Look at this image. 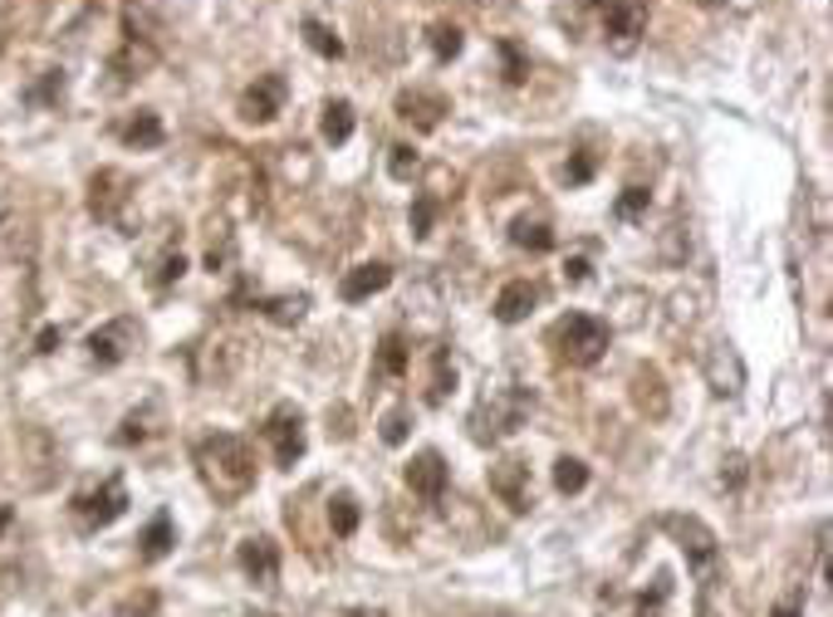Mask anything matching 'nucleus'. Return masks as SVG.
<instances>
[{
  "instance_id": "nucleus-1",
  "label": "nucleus",
  "mask_w": 833,
  "mask_h": 617,
  "mask_svg": "<svg viewBox=\"0 0 833 617\" xmlns=\"http://www.w3.org/2000/svg\"><path fill=\"white\" fill-rule=\"evenodd\" d=\"M197 471L216 500H241L256 490V451L231 431H216L197 441Z\"/></svg>"
},
{
  "instance_id": "nucleus-2",
  "label": "nucleus",
  "mask_w": 833,
  "mask_h": 617,
  "mask_svg": "<svg viewBox=\"0 0 833 617\" xmlns=\"http://www.w3.org/2000/svg\"><path fill=\"white\" fill-rule=\"evenodd\" d=\"M153 64H157V25L143 15L138 6H128L123 10V40H118V50H113V60H108V74H113L108 88L113 94H123V88L138 84Z\"/></svg>"
},
{
  "instance_id": "nucleus-3",
  "label": "nucleus",
  "mask_w": 833,
  "mask_h": 617,
  "mask_svg": "<svg viewBox=\"0 0 833 617\" xmlns=\"http://www.w3.org/2000/svg\"><path fill=\"white\" fill-rule=\"evenodd\" d=\"M534 411V393H524V387L506 383V387H490L481 397V407H476L471 427H476V441H500L510 437V431H520V421Z\"/></svg>"
},
{
  "instance_id": "nucleus-4",
  "label": "nucleus",
  "mask_w": 833,
  "mask_h": 617,
  "mask_svg": "<svg viewBox=\"0 0 833 617\" xmlns=\"http://www.w3.org/2000/svg\"><path fill=\"white\" fill-rule=\"evenodd\" d=\"M70 514H74V524H79L84 534L108 530L113 520H123V514H128V485H123L118 475L98 480V485L79 490V495L70 500Z\"/></svg>"
},
{
  "instance_id": "nucleus-5",
  "label": "nucleus",
  "mask_w": 833,
  "mask_h": 617,
  "mask_svg": "<svg viewBox=\"0 0 833 617\" xmlns=\"http://www.w3.org/2000/svg\"><path fill=\"white\" fill-rule=\"evenodd\" d=\"M554 348L564 363H574V368H589V363L603 358V348H608V324L593 314H569L554 324Z\"/></svg>"
},
{
  "instance_id": "nucleus-6",
  "label": "nucleus",
  "mask_w": 833,
  "mask_h": 617,
  "mask_svg": "<svg viewBox=\"0 0 833 617\" xmlns=\"http://www.w3.org/2000/svg\"><path fill=\"white\" fill-rule=\"evenodd\" d=\"M662 530L681 544V554H687V564L696 568V578L716 574V564H721V544H716V534L706 530L696 514H662Z\"/></svg>"
},
{
  "instance_id": "nucleus-7",
  "label": "nucleus",
  "mask_w": 833,
  "mask_h": 617,
  "mask_svg": "<svg viewBox=\"0 0 833 617\" xmlns=\"http://www.w3.org/2000/svg\"><path fill=\"white\" fill-rule=\"evenodd\" d=\"M128 201H133V177H128V171L98 167L94 181H88V211H94L104 226L128 231Z\"/></svg>"
},
{
  "instance_id": "nucleus-8",
  "label": "nucleus",
  "mask_w": 833,
  "mask_h": 617,
  "mask_svg": "<svg viewBox=\"0 0 833 617\" xmlns=\"http://www.w3.org/2000/svg\"><path fill=\"white\" fill-rule=\"evenodd\" d=\"M647 34V6L643 0H608V10H603V44H608L618 60L643 44Z\"/></svg>"
},
{
  "instance_id": "nucleus-9",
  "label": "nucleus",
  "mask_w": 833,
  "mask_h": 617,
  "mask_svg": "<svg viewBox=\"0 0 833 617\" xmlns=\"http://www.w3.org/2000/svg\"><path fill=\"white\" fill-rule=\"evenodd\" d=\"M490 495L500 500V505H510L516 514H524L534 505V480H530V466L516 461V456H506V461L490 466Z\"/></svg>"
},
{
  "instance_id": "nucleus-10",
  "label": "nucleus",
  "mask_w": 833,
  "mask_h": 617,
  "mask_svg": "<svg viewBox=\"0 0 833 617\" xmlns=\"http://www.w3.org/2000/svg\"><path fill=\"white\" fill-rule=\"evenodd\" d=\"M133 348H138V324H133V318H108L104 328L88 334V358H94L98 368H118V363H128Z\"/></svg>"
},
{
  "instance_id": "nucleus-11",
  "label": "nucleus",
  "mask_w": 833,
  "mask_h": 617,
  "mask_svg": "<svg viewBox=\"0 0 833 617\" xmlns=\"http://www.w3.org/2000/svg\"><path fill=\"white\" fill-rule=\"evenodd\" d=\"M236 564H241V574L256 583V588H275L280 583V544L270 540V534H250L241 544V554H236Z\"/></svg>"
},
{
  "instance_id": "nucleus-12",
  "label": "nucleus",
  "mask_w": 833,
  "mask_h": 617,
  "mask_svg": "<svg viewBox=\"0 0 833 617\" xmlns=\"http://www.w3.org/2000/svg\"><path fill=\"white\" fill-rule=\"evenodd\" d=\"M265 437L275 446V461L294 466L304 456V411L300 407H275L265 421Z\"/></svg>"
},
{
  "instance_id": "nucleus-13",
  "label": "nucleus",
  "mask_w": 833,
  "mask_h": 617,
  "mask_svg": "<svg viewBox=\"0 0 833 617\" xmlns=\"http://www.w3.org/2000/svg\"><path fill=\"white\" fill-rule=\"evenodd\" d=\"M407 490L417 500H427V505H437L447 495V461H441V451H417L407 461Z\"/></svg>"
},
{
  "instance_id": "nucleus-14",
  "label": "nucleus",
  "mask_w": 833,
  "mask_h": 617,
  "mask_svg": "<svg viewBox=\"0 0 833 617\" xmlns=\"http://www.w3.org/2000/svg\"><path fill=\"white\" fill-rule=\"evenodd\" d=\"M706 383L721 397H736L740 387H746V363H740V353L730 348V343H711V348H706Z\"/></svg>"
},
{
  "instance_id": "nucleus-15",
  "label": "nucleus",
  "mask_w": 833,
  "mask_h": 617,
  "mask_svg": "<svg viewBox=\"0 0 833 617\" xmlns=\"http://www.w3.org/2000/svg\"><path fill=\"white\" fill-rule=\"evenodd\" d=\"M441 113H447V98L431 94V88H403V94H397V118L413 123L417 133L441 128Z\"/></svg>"
},
{
  "instance_id": "nucleus-16",
  "label": "nucleus",
  "mask_w": 833,
  "mask_h": 617,
  "mask_svg": "<svg viewBox=\"0 0 833 617\" xmlns=\"http://www.w3.org/2000/svg\"><path fill=\"white\" fill-rule=\"evenodd\" d=\"M280 108H284V79L280 74H260L241 94V118L246 123H270Z\"/></svg>"
},
{
  "instance_id": "nucleus-17",
  "label": "nucleus",
  "mask_w": 833,
  "mask_h": 617,
  "mask_svg": "<svg viewBox=\"0 0 833 617\" xmlns=\"http://www.w3.org/2000/svg\"><path fill=\"white\" fill-rule=\"evenodd\" d=\"M157 431H163V402H157V397H147L143 407H133L128 417H123V427L113 431V441H118V446H143V441H153Z\"/></svg>"
},
{
  "instance_id": "nucleus-18",
  "label": "nucleus",
  "mask_w": 833,
  "mask_h": 617,
  "mask_svg": "<svg viewBox=\"0 0 833 617\" xmlns=\"http://www.w3.org/2000/svg\"><path fill=\"white\" fill-rule=\"evenodd\" d=\"M387 284H393V265L373 260V265L348 270V274H344V284H339V294H344L348 304H363V300H373V294H383Z\"/></svg>"
},
{
  "instance_id": "nucleus-19",
  "label": "nucleus",
  "mask_w": 833,
  "mask_h": 617,
  "mask_svg": "<svg viewBox=\"0 0 833 617\" xmlns=\"http://www.w3.org/2000/svg\"><path fill=\"white\" fill-rule=\"evenodd\" d=\"M534 304H540V290H534L530 280H510L506 290L496 294V318L500 324H520V318H530Z\"/></svg>"
},
{
  "instance_id": "nucleus-20",
  "label": "nucleus",
  "mask_w": 833,
  "mask_h": 617,
  "mask_svg": "<svg viewBox=\"0 0 833 617\" xmlns=\"http://www.w3.org/2000/svg\"><path fill=\"white\" fill-rule=\"evenodd\" d=\"M118 137H123L128 147H138V153H147V147H163L167 133H163V118H157L153 108H138V113H133V118L118 128Z\"/></svg>"
},
{
  "instance_id": "nucleus-21",
  "label": "nucleus",
  "mask_w": 833,
  "mask_h": 617,
  "mask_svg": "<svg viewBox=\"0 0 833 617\" xmlns=\"http://www.w3.org/2000/svg\"><path fill=\"white\" fill-rule=\"evenodd\" d=\"M633 402L647 417H667V393H662V373L657 368H637L633 373Z\"/></svg>"
},
{
  "instance_id": "nucleus-22",
  "label": "nucleus",
  "mask_w": 833,
  "mask_h": 617,
  "mask_svg": "<svg viewBox=\"0 0 833 617\" xmlns=\"http://www.w3.org/2000/svg\"><path fill=\"white\" fill-rule=\"evenodd\" d=\"M173 544H177V530H173V514H157L153 524L143 530V540H138V554L147 558V564H157V558H167L173 554Z\"/></svg>"
},
{
  "instance_id": "nucleus-23",
  "label": "nucleus",
  "mask_w": 833,
  "mask_h": 617,
  "mask_svg": "<svg viewBox=\"0 0 833 617\" xmlns=\"http://www.w3.org/2000/svg\"><path fill=\"white\" fill-rule=\"evenodd\" d=\"M304 308H310V294H275V300H260V314H265L270 324H280V328L300 324Z\"/></svg>"
},
{
  "instance_id": "nucleus-24",
  "label": "nucleus",
  "mask_w": 833,
  "mask_h": 617,
  "mask_svg": "<svg viewBox=\"0 0 833 617\" xmlns=\"http://www.w3.org/2000/svg\"><path fill=\"white\" fill-rule=\"evenodd\" d=\"M510 240H516L520 250H534V255H544V250H554V231H550V221H540V216H520L516 226H510Z\"/></svg>"
},
{
  "instance_id": "nucleus-25",
  "label": "nucleus",
  "mask_w": 833,
  "mask_h": 617,
  "mask_svg": "<svg viewBox=\"0 0 833 617\" xmlns=\"http://www.w3.org/2000/svg\"><path fill=\"white\" fill-rule=\"evenodd\" d=\"M353 137V103L348 98H329L324 103V143L344 147Z\"/></svg>"
},
{
  "instance_id": "nucleus-26",
  "label": "nucleus",
  "mask_w": 833,
  "mask_h": 617,
  "mask_svg": "<svg viewBox=\"0 0 833 617\" xmlns=\"http://www.w3.org/2000/svg\"><path fill=\"white\" fill-rule=\"evenodd\" d=\"M407 358H413V348H407L403 334H387L378 343V377H403L407 373Z\"/></svg>"
},
{
  "instance_id": "nucleus-27",
  "label": "nucleus",
  "mask_w": 833,
  "mask_h": 617,
  "mask_svg": "<svg viewBox=\"0 0 833 617\" xmlns=\"http://www.w3.org/2000/svg\"><path fill=\"white\" fill-rule=\"evenodd\" d=\"M427 44H431V54H437V64H451L456 54H461L466 34H461V25H451V20H441V25H431V30H427Z\"/></svg>"
},
{
  "instance_id": "nucleus-28",
  "label": "nucleus",
  "mask_w": 833,
  "mask_h": 617,
  "mask_svg": "<svg viewBox=\"0 0 833 617\" xmlns=\"http://www.w3.org/2000/svg\"><path fill=\"white\" fill-rule=\"evenodd\" d=\"M304 44H310L319 60H344V40H339L324 20H304Z\"/></svg>"
},
{
  "instance_id": "nucleus-29",
  "label": "nucleus",
  "mask_w": 833,
  "mask_h": 617,
  "mask_svg": "<svg viewBox=\"0 0 833 617\" xmlns=\"http://www.w3.org/2000/svg\"><path fill=\"white\" fill-rule=\"evenodd\" d=\"M584 485H589V466L579 461V456H559L554 461V490L559 495H579Z\"/></svg>"
},
{
  "instance_id": "nucleus-30",
  "label": "nucleus",
  "mask_w": 833,
  "mask_h": 617,
  "mask_svg": "<svg viewBox=\"0 0 833 617\" xmlns=\"http://www.w3.org/2000/svg\"><path fill=\"white\" fill-rule=\"evenodd\" d=\"M329 524H334L339 540H348V534L358 530V500H353L348 490H339V495L329 500Z\"/></svg>"
},
{
  "instance_id": "nucleus-31",
  "label": "nucleus",
  "mask_w": 833,
  "mask_h": 617,
  "mask_svg": "<svg viewBox=\"0 0 833 617\" xmlns=\"http://www.w3.org/2000/svg\"><path fill=\"white\" fill-rule=\"evenodd\" d=\"M181 274H187V255H181V245H167L163 255H157V265H153V284L157 290H167V284H177Z\"/></svg>"
},
{
  "instance_id": "nucleus-32",
  "label": "nucleus",
  "mask_w": 833,
  "mask_h": 617,
  "mask_svg": "<svg viewBox=\"0 0 833 617\" xmlns=\"http://www.w3.org/2000/svg\"><path fill=\"white\" fill-rule=\"evenodd\" d=\"M447 387H456V368H451V353L437 348L431 353V387H427V402H441Z\"/></svg>"
},
{
  "instance_id": "nucleus-33",
  "label": "nucleus",
  "mask_w": 833,
  "mask_h": 617,
  "mask_svg": "<svg viewBox=\"0 0 833 617\" xmlns=\"http://www.w3.org/2000/svg\"><path fill=\"white\" fill-rule=\"evenodd\" d=\"M387 171H393V181H413L417 171H421V157H417V147L397 143L393 153H387Z\"/></svg>"
},
{
  "instance_id": "nucleus-34",
  "label": "nucleus",
  "mask_w": 833,
  "mask_h": 617,
  "mask_svg": "<svg viewBox=\"0 0 833 617\" xmlns=\"http://www.w3.org/2000/svg\"><path fill=\"white\" fill-rule=\"evenodd\" d=\"M643 211H647V187H627L623 197H618V206H613V216H618V221H637Z\"/></svg>"
},
{
  "instance_id": "nucleus-35",
  "label": "nucleus",
  "mask_w": 833,
  "mask_h": 617,
  "mask_svg": "<svg viewBox=\"0 0 833 617\" xmlns=\"http://www.w3.org/2000/svg\"><path fill=\"white\" fill-rule=\"evenodd\" d=\"M431 221H437V197H417L413 201V236L427 240L431 236Z\"/></svg>"
},
{
  "instance_id": "nucleus-36",
  "label": "nucleus",
  "mask_w": 833,
  "mask_h": 617,
  "mask_svg": "<svg viewBox=\"0 0 833 617\" xmlns=\"http://www.w3.org/2000/svg\"><path fill=\"white\" fill-rule=\"evenodd\" d=\"M593 171H598V157H593V153H574V157H569V167H564V177H569V187H584V181H593Z\"/></svg>"
},
{
  "instance_id": "nucleus-37",
  "label": "nucleus",
  "mask_w": 833,
  "mask_h": 617,
  "mask_svg": "<svg viewBox=\"0 0 833 617\" xmlns=\"http://www.w3.org/2000/svg\"><path fill=\"white\" fill-rule=\"evenodd\" d=\"M383 441H387V446H403V441H407V407H393V411L383 417Z\"/></svg>"
},
{
  "instance_id": "nucleus-38",
  "label": "nucleus",
  "mask_w": 833,
  "mask_h": 617,
  "mask_svg": "<svg viewBox=\"0 0 833 617\" xmlns=\"http://www.w3.org/2000/svg\"><path fill=\"white\" fill-rule=\"evenodd\" d=\"M500 60H506V79L510 84H524V74H530V64L520 60V50L510 40H500Z\"/></svg>"
},
{
  "instance_id": "nucleus-39",
  "label": "nucleus",
  "mask_w": 833,
  "mask_h": 617,
  "mask_svg": "<svg viewBox=\"0 0 833 617\" xmlns=\"http://www.w3.org/2000/svg\"><path fill=\"white\" fill-rule=\"evenodd\" d=\"M721 485H726V490H740V485H746V456H726Z\"/></svg>"
},
{
  "instance_id": "nucleus-40",
  "label": "nucleus",
  "mask_w": 833,
  "mask_h": 617,
  "mask_svg": "<svg viewBox=\"0 0 833 617\" xmlns=\"http://www.w3.org/2000/svg\"><path fill=\"white\" fill-rule=\"evenodd\" d=\"M564 280H569V284H584V280H589V255H574V260H569V265H564Z\"/></svg>"
},
{
  "instance_id": "nucleus-41",
  "label": "nucleus",
  "mask_w": 833,
  "mask_h": 617,
  "mask_svg": "<svg viewBox=\"0 0 833 617\" xmlns=\"http://www.w3.org/2000/svg\"><path fill=\"white\" fill-rule=\"evenodd\" d=\"M799 613H804V603H799V598H784V603H780V608H774L770 617H799Z\"/></svg>"
},
{
  "instance_id": "nucleus-42",
  "label": "nucleus",
  "mask_w": 833,
  "mask_h": 617,
  "mask_svg": "<svg viewBox=\"0 0 833 617\" xmlns=\"http://www.w3.org/2000/svg\"><path fill=\"white\" fill-rule=\"evenodd\" d=\"M54 343H64V334H60V328H44V334H40V353H54Z\"/></svg>"
},
{
  "instance_id": "nucleus-43",
  "label": "nucleus",
  "mask_w": 833,
  "mask_h": 617,
  "mask_svg": "<svg viewBox=\"0 0 833 617\" xmlns=\"http://www.w3.org/2000/svg\"><path fill=\"white\" fill-rule=\"evenodd\" d=\"M10 524H15V510H10V505H0V534H6Z\"/></svg>"
},
{
  "instance_id": "nucleus-44",
  "label": "nucleus",
  "mask_w": 833,
  "mask_h": 617,
  "mask_svg": "<svg viewBox=\"0 0 833 617\" xmlns=\"http://www.w3.org/2000/svg\"><path fill=\"white\" fill-rule=\"evenodd\" d=\"M348 617H387V613H383V608H353Z\"/></svg>"
},
{
  "instance_id": "nucleus-45",
  "label": "nucleus",
  "mask_w": 833,
  "mask_h": 617,
  "mask_svg": "<svg viewBox=\"0 0 833 617\" xmlns=\"http://www.w3.org/2000/svg\"><path fill=\"white\" fill-rule=\"evenodd\" d=\"M250 617H275V613H250Z\"/></svg>"
},
{
  "instance_id": "nucleus-46",
  "label": "nucleus",
  "mask_w": 833,
  "mask_h": 617,
  "mask_svg": "<svg viewBox=\"0 0 833 617\" xmlns=\"http://www.w3.org/2000/svg\"><path fill=\"white\" fill-rule=\"evenodd\" d=\"M0 211H6V191H0Z\"/></svg>"
},
{
  "instance_id": "nucleus-47",
  "label": "nucleus",
  "mask_w": 833,
  "mask_h": 617,
  "mask_svg": "<svg viewBox=\"0 0 833 617\" xmlns=\"http://www.w3.org/2000/svg\"><path fill=\"white\" fill-rule=\"evenodd\" d=\"M701 6H716V0H701Z\"/></svg>"
}]
</instances>
